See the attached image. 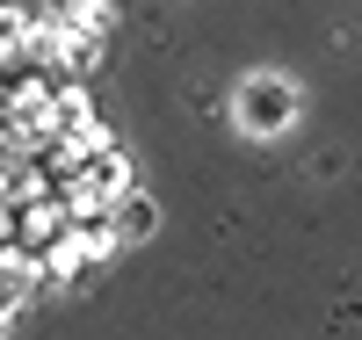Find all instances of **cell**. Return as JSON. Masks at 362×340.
<instances>
[{
    "mask_svg": "<svg viewBox=\"0 0 362 340\" xmlns=\"http://www.w3.org/2000/svg\"><path fill=\"white\" fill-rule=\"evenodd\" d=\"M109 218H116V239H153L160 232V203L145 196V189H124L109 203Z\"/></svg>",
    "mask_w": 362,
    "mask_h": 340,
    "instance_id": "obj_5",
    "label": "cell"
},
{
    "mask_svg": "<svg viewBox=\"0 0 362 340\" xmlns=\"http://www.w3.org/2000/svg\"><path fill=\"white\" fill-rule=\"evenodd\" d=\"M232 116H239V131L276 138V131H290V116H297V87H290V80H276V73H254V80H239Z\"/></svg>",
    "mask_w": 362,
    "mask_h": 340,
    "instance_id": "obj_1",
    "label": "cell"
},
{
    "mask_svg": "<svg viewBox=\"0 0 362 340\" xmlns=\"http://www.w3.org/2000/svg\"><path fill=\"white\" fill-rule=\"evenodd\" d=\"M66 246H73V261L80 268H95V261H109L116 246V218H109V203H73V218H66Z\"/></svg>",
    "mask_w": 362,
    "mask_h": 340,
    "instance_id": "obj_3",
    "label": "cell"
},
{
    "mask_svg": "<svg viewBox=\"0 0 362 340\" xmlns=\"http://www.w3.org/2000/svg\"><path fill=\"white\" fill-rule=\"evenodd\" d=\"M124 189H138L131 181V152L124 145H95V152H80V203H116Z\"/></svg>",
    "mask_w": 362,
    "mask_h": 340,
    "instance_id": "obj_2",
    "label": "cell"
},
{
    "mask_svg": "<svg viewBox=\"0 0 362 340\" xmlns=\"http://www.w3.org/2000/svg\"><path fill=\"white\" fill-rule=\"evenodd\" d=\"M0 15H15L22 29H37V22H51V0H0Z\"/></svg>",
    "mask_w": 362,
    "mask_h": 340,
    "instance_id": "obj_7",
    "label": "cell"
},
{
    "mask_svg": "<svg viewBox=\"0 0 362 340\" xmlns=\"http://www.w3.org/2000/svg\"><path fill=\"white\" fill-rule=\"evenodd\" d=\"M37 290H44V275H37V268H22L15 254L0 261V326H8L15 312H29V304H37Z\"/></svg>",
    "mask_w": 362,
    "mask_h": 340,
    "instance_id": "obj_6",
    "label": "cell"
},
{
    "mask_svg": "<svg viewBox=\"0 0 362 340\" xmlns=\"http://www.w3.org/2000/svg\"><path fill=\"white\" fill-rule=\"evenodd\" d=\"M51 22L66 29L73 44H109L116 8H109V0H51Z\"/></svg>",
    "mask_w": 362,
    "mask_h": 340,
    "instance_id": "obj_4",
    "label": "cell"
}]
</instances>
